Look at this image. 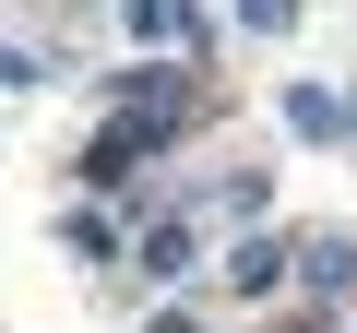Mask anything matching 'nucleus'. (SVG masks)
I'll return each instance as SVG.
<instances>
[{
	"instance_id": "2",
	"label": "nucleus",
	"mask_w": 357,
	"mask_h": 333,
	"mask_svg": "<svg viewBox=\"0 0 357 333\" xmlns=\"http://www.w3.org/2000/svg\"><path fill=\"white\" fill-rule=\"evenodd\" d=\"M286 274H310V297H321V309H345V297H357V238H310Z\"/></svg>"
},
{
	"instance_id": "9",
	"label": "nucleus",
	"mask_w": 357,
	"mask_h": 333,
	"mask_svg": "<svg viewBox=\"0 0 357 333\" xmlns=\"http://www.w3.org/2000/svg\"><path fill=\"white\" fill-rule=\"evenodd\" d=\"M143 333H203V321H191V309H155V321H143Z\"/></svg>"
},
{
	"instance_id": "1",
	"label": "nucleus",
	"mask_w": 357,
	"mask_h": 333,
	"mask_svg": "<svg viewBox=\"0 0 357 333\" xmlns=\"http://www.w3.org/2000/svg\"><path fill=\"white\" fill-rule=\"evenodd\" d=\"M131 274H143V286H178V274H191V215H155V226L131 238Z\"/></svg>"
},
{
	"instance_id": "6",
	"label": "nucleus",
	"mask_w": 357,
	"mask_h": 333,
	"mask_svg": "<svg viewBox=\"0 0 357 333\" xmlns=\"http://www.w3.org/2000/svg\"><path fill=\"white\" fill-rule=\"evenodd\" d=\"M60 238H72V262H119V226H107V215H72Z\"/></svg>"
},
{
	"instance_id": "3",
	"label": "nucleus",
	"mask_w": 357,
	"mask_h": 333,
	"mask_svg": "<svg viewBox=\"0 0 357 333\" xmlns=\"http://www.w3.org/2000/svg\"><path fill=\"white\" fill-rule=\"evenodd\" d=\"M119 24L143 48H203V13H191V0H119Z\"/></svg>"
},
{
	"instance_id": "8",
	"label": "nucleus",
	"mask_w": 357,
	"mask_h": 333,
	"mask_svg": "<svg viewBox=\"0 0 357 333\" xmlns=\"http://www.w3.org/2000/svg\"><path fill=\"white\" fill-rule=\"evenodd\" d=\"M0 84H48V60H36V48H13V36H0Z\"/></svg>"
},
{
	"instance_id": "4",
	"label": "nucleus",
	"mask_w": 357,
	"mask_h": 333,
	"mask_svg": "<svg viewBox=\"0 0 357 333\" xmlns=\"http://www.w3.org/2000/svg\"><path fill=\"white\" fill-rule=\"evenodd\" d=\"M286 262H298V250H286V238H262V226H250V238H238V250H227V286H238V297H274V286H286Z\"/></svg>"
},
{
	"instance_id": "7",
	"label": "nucleus",
	"mask_w": 357,
	"mask_h": 333,
	"mask_svg": "<svg viewBox=\"0 0 357 333\" xmlns=\"http://www.w3.org/2000/svg\"><path fill=\"white\" fill-rule=\"evenodd\" d=\"M238 24H250V36H286V24H298V0H238Z\"/></svg>"
},
{
	"instance_id": "5",
	"label": "nucleus",
	"mask_w": 357,
	"mask_h": 333,
	"mask_svg": "<svg viewBox=\"0 0 357 333\" xmlns=\"http://www.w3.org/2000/svg\"><path fill=\"white\" fill-rule=\"evenodd\" d=\"M345 119H357V107H345V95H321V84H298V95H286V131H298V143H333Z\"/></svg>"
}]
</instances>
